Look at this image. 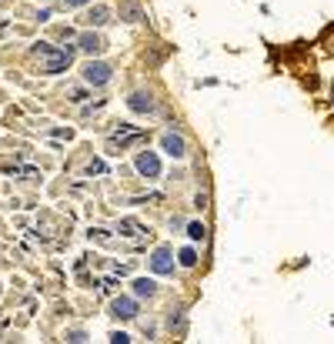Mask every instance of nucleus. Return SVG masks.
I'll return each mask as SVG.
<instances>
[{
	"instance_id": "obj_1",
	"label": "nucleus",
	"mask_w": 334,
	"mask_h": 344,
	"mask_svg": "<svg viewBox=\"0 0 334 344\" xmlns=\"http://www.w3.org/2000/svg\"><path fill=\"white\" fill-rule=\"evenodd\" d=\"M34 57H40V71L44 74H60V71L71 67L74 50L71 47L67 50H54L50 44H37V47H34Z\"/></svg>"
},
{
	"instance_id": "obj_2",
	"label": "nucleus",
	"mask_w": 334,
	"mask_h": 344,
	"mask_svg": "<svg viewBox=\"0 0 334 344\" xmlns=\"http://www.w3.org/2000/svg\"><path fill=\"white\" fill-rule=\"evenodd\" d=\"M137 174L141 177H147V181H154V177H160V160H157V154L154 151H144V154H137Z\"/></svg>"
},
{
	"instance_id": "obj_3",
	"label": "nucleus",
	"mask_w": 334,
	"mask_h": 344,
	"mask_svg": "<svg viewBox=\"0 0 334 344\" xmlns=\"http://www.w3.org/2000/svg\"><path fill=\"white\" fill-rule=\"evenodd\" d=\"M111 77H114V71H111L107 64H101V60H90V64L84 67V80H87V84H94V87H104Z\"/></svg>"
},
{
	"instance_id": "obj_4",
	"label": "nucleus",
	"mask_w": 334,
	"mask_h": 344,
	"mask_svg": "<svg viewBox=\"0 0 334 344\" xmlns=\"http://www.w3.org/2000/svg\"><path fill=\"white\" fill-rule=\"evenodd\" d=\"M141 137H144L141 130H127V127H124V130H117V134L111 137V144H107V151H111V154H120V151H127L130 144H137Z\"/></svg>"
},
{
	"instance_id": "obj_5",
	"label": "nucleus",
	"mask_w": 334,
	"mask_h": 344,
	"mask_svg": "<svg viewBox=\"0 0 334 344\" xmlns=\"http://www.w3.org/2000/svg\"><path fill=\"white\" fill-rule=\"evenodd\" d=\"M151 267H154V274H171L174 271V254L167 248H157L151 254Z\"/></svg>"
},
{
	"instance_id": "obj_6",
	"label": "nucleus",
	"mask_w": 334,
	"mask_h": 344,
	"mask_svg": "<svg viewBox=\"0 0 334 344\" xmlns=\"http://www.w3.org/2000/svg\"><path fill=\"white\" fill-rule=\"evenodd\" d=\"M111 314L117 321H130V318H137V301L134 297H117L111 304Z\"/></svg>"
},
{
	"instance_id": "obj_7",
	"label": "nucleus",
	"mask_w": 334,
	"mask_h": 344,
	"mask_svg": "<svg viewBox=\"0 0 334 344\" xmlns=\"http://www.w3.org/2000/svg\"><path fill=\"white\" fill-rule=\"evenodd\" d=\"M127 107H130L134 114H151V111H154L151 90H137V94H130V97H127Z\"/></svg>"
},
{
	"instance_id": "obj_8",
	"label": "nucleus",
	"mask_w": 334,
	"mask_h": 344,
	"mask_svg": "<svg viewBox=\"0 0 334 344\" xmlns=\"http://www.w3.org/2000/svg\"><path fill=\"white\" fill-rule=\"evenodd\" d=\"M160 147H164V151L171 154L174 160H181L184 154H187V144H184L181 134H164V137H160Z\"/></svg>"
},
{
	"instance_id": "obj_9",
	"label": "nucleus",
	"mask_w": 334,
	"mask_h": 344,
	"mask_svg": "<svg viewBox=\"0 0 334 344\" xmlns=\"http://www.w3.org/2000/svg\"><path fill=\"white\" fill-rule=\"evenodd\" d=\"M77 44H80V50H84V54H101V50L107 47V44H104V37H97V33H80Z\"/></svg>"
},
{
	"instance_id": "obj_10",
	"label": "nucleus",
	"mask_w": 334,
	"mask_h": 344,
	"mask_svg": "<svg viewBox=\"0 0 334 344\" xmlns=\"http://www.w3.org/2000/svg\"><path fill=\"white\" fill-rule=\"evenodd\" d=\"M90 27H104L107 20H111V7H104V4H97V7H90L87 10V17H84Z\"/></svg>"
},
{
	"instance_id": "obj_11",
	"label": "nucleus",
	"mask_w": 334,
	"mask_h": 344,
	"mask_svg": "<svg viewBox=\"0 0 334 344\" xmlns=\"http://www.w3.org/2000/svg\"><path fill=\"white\" fill-rule=\"evenodd\" d=\"M134 294L137 297H154V294H157V284H154L151 278H137L134 281Z\"/></svg>"
},
{
	"instance_id": "obj_12",
	"label": "nucleus",
	"mask_w": 334,
	"mask_h": 344,
	"mask_svg": "<svg viewBox=\"0 0 334 344\" xmlns=\"http://www.w3.org/2000/svg\"><path fill=\"white\" fill-rule=\"evenodd\" d=\"M141 231H144V227L137 224V221H120V224H117V234H120V237H137Z\"/></svg>"
},
{
	"instance_id": "obj_13",
	"label": "nucleus",
	"mask_w": 334,
	"mask_h": 344,
	"mask_svg": "<svg viewBox=\"0 0 334 344\" xmlns=\"http://www.w3.org/2000/svg\"><path fill=\"white\" fill-rule=\"evenodd\" d=\"M177 261H181L184 267H194V264H197V251H194V248H184L181 254H177Z\"/></svg>"
},
{
	"instance_id": "obj_14",
	"label": "nucleus",
	"mask_w": 334,
	"mask_h": 344,
	"mask_svg": "<svg viewBox=\"0 0 334 344\" xmlns=\"http://www.w3.org/2000/svg\"><path fill=\"white\" fill-rule=\"evenodd\" d=\"M187 234H191V240H204L207 237V227L201 224V221H191V224H187Z\"/></svg>"
},
{
	"instance_id": "obj_15",
	"label": "nucleus",
	"mask_w": 334,
	"mask_h": 344,
	"mask_svg": "<svg viewBox=\"0 0 334 344\" xmlns=\"http://www.w3.org/2000/svg\"><path fill=\"white\" fill-rule=\"evenodd\" d=\"M67 341L80 344V341H87V334H84V331H67Z\"/></svg>"
},
{
	"instance_id": "obj_16",
	"label": "nucleus",
	"mask_w": 334,
	"mask_h": 344,
	"mask_svg": "<svg viewBox=\"0 0 334 344\" xmlns=\"http://www.w3.org/2000/svg\"><path fill=\"white\" fill-rule=\"evenodd\" d=\"M84 97H87V90H84V87H74V90H71V100H77V104L84 100Z\"/></svg>"
},
{
	"instance_id": "obj_17",
	"label": "nucleus",
	"mask_w": 334,
	"mask_h": 344,
	"mask_svg": "<svg viewBox=\"0 0 334 344\" xmlns=\"http://www.w3.org/2000/svg\"><path fill=\"white\" fill-rule=\"evenodd\" d=\"M104 170H107V167H104V160H94V164L87 167V174H104Z\"/></svg>"
},
{
	"instance_id": "obj_18",
	"label": "nucleus",
	"mask_w": 334,
	"mask_h": 344,
	"mask_svg": "<svg viewBox=\"0 0 334 344\" xmlns=\"http://www.w3.org/2000/svg\"><path fill=\"white\" fill-rule=\"evenodd\" d=\"M111 341H114V344H124V341H130V337L124 334V331H117V334H111Z\"/></svg>"
},
{
	"instance_id": "obj_19",
	"label": "nucleus",
	"mask_w": 334,
	"mask_h": 344,
	"mask_svg": "<svg viewBox=\"0 0 334 344\" xmlns=\"http://www.w3.org/2000/svg\"><path fill=\"white\" fill-rule=\"evenodd\" d=\"M194 204H197V208L204 211V208H207V194H197V197H194Z\"/></svg>"
},
{
	"instance_id": "obj_20",
	"label": "nucleus",
	"mask_w": 334,
	"mask_h": 344,
	"mask_svg": "<svg viewBox=\"0 0 334 344\" xmlns=\"http://www.w3.org/2000/svg\"><path fill=\"white\" fill-rule=\"evenodd\" d=\"M67 7H84V4H90V0H64Z\"/></svg>"
}]
</instances>
